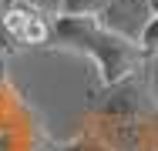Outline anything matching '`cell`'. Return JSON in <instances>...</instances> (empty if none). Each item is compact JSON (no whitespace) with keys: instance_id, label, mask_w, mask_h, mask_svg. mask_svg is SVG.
Returning <instances> with one entry per match:
<instances>
[{"instance_id":"cell-2","label":"cell","mask_w":158,"mask_h":151,"mask_svg":"<svg viewBox=\"0 0 158 151\" xmlns=\"http://www.w3.org/2000/svg\"><path fill=\"white\" fill-rule=\"evenodd\" d=\"M148 17H152L148 0H111L98 20L104 27H111L118 34H125V37H131V40H138V34L148 24Z\"/></svg>"},{"instance_id":"cell-4","label":"cell","mask_w":158,"mask_h":151,"mask_svg":"<svg viewBox=\"0 0 158 151\" xmlns=\"http://www.w3.org/2000/svg\"><path fill=\"white\" fill-rule=\"evenodd\" d=\"M138 47L145 51V57H148V60L158 54V14H152L148 24L141 27V34H138Z\"/></svg>"},{"instance_id":"cell-1","label":"cell","mask_w":158,"mask_h":151,"mask_svg":"<svg viewBox=\"0 0 158 151\" xmlns=\"http://www.w3.org/2000/svg\"><path fill=\"white\" fill-rule=\"evenodd\" d=\"M54 51H74L94 60L101 74V88H111L118 81L131 77L135 71L148 67L145 51L138 40H131L118 30L104 27L98 17H67V14H51V34L47 44Z\"/></svg>"},{"instance_id":"cell-3","label":"cell","mask_w":158,"mask_h":151,"mask_svg":"<svg viewBox=\"0 0 158 151\" xmlns=\"http://www.w3.org/2000/svg\"><path fill=\"white\" fill-rule=\"evenodd\" d=\"M54 3H57L54 14H67V17H101L111 0H54Z\"/></svg>"},{"instance_id":"cell-7","label":"cell","mask_w":158,"mask_h":151,"mask_svg":"<svg viewBox=\"0 0 158 151\" xmlns=\"http://www.w3.org/2000/svg\"><path fill=\"white\" fill-rule=\"evenodd\" d=\"M148 10H152V14H158V0H148Z\"/></svg>"},{"instance_id":"cell-5","label":"cell","mask_w":158,"mask_h":151,"mask_svg":"<svg viewBox=\"0 0 158 151\" xmlns=\"http://www.w3.org/2000/svg\"><path fill=\"white\" fill-rule=\"evenodd\" d=\"M54 151H108L104 145H98L94 138H88V134H74V138H67V141H61V145H54Z\"/></svg>"},{"instance_id":"cell-6","label":"cell","mask_w":158,"mask_h":151,"mask_svg":"<svg viewBox=\"0 0 158 151\" xmlns=\"http://www.w3.org/2000/svg\"><path fill=\"white\" fill-rule=\"evenodd\" d=\"M14 3H31V7H40V10H44L47 0H0V10H3V7H14Z\"/></svg>"}]
</instances>
